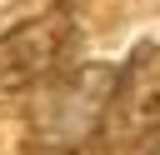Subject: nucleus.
<instances>
[{
  "label": "nucleus",
  "mask_w": 160,
  "mask_h": 155,
  "mask_svg": "<svg viewBox=\"0 0 160 155\" xmlns=\"http://www.w3.org/2000/svg\"><path fill=\"white\" fill-rule=\"evenodd\" d=\"M115 65L100 60H70L65 70H55L50 80H40L25 100V120H30V145L40 155H75L85 145L100 140L105 115H110V95H115Z\"/></svg>",
  "instance_id": "1"
},
{
  "label": "nucleus",
  "mask_w": 160,
  "mask_h": 155,
  "mask_svg": "<svg viewBox=\"0 0 160 155\" xmlns=\"http://www.w3.org/2000/svg\"><path fill=\"white\" fill-rule=\"evenodd\" d=\"M75 50H80V35L65 10L35 15V20L15 25L10 35H0V115L25 105L40 80H50L55 70H65L75 60Z\"/></svg>",
  "instance_id": "2"
},
{
  "label": "nucleus",
  "mask_w": 160,
  "mask_h": 155,
  "mask_svg": "<svg viewBox=\"0 0 160 155\" xmlns=\"http://www.w3.org/2000/svg\"><path fill=\"white\" fill-rule=\"evenodd\" d=\"M100 135L115 150H135V155L160 150V45L130 50V60L115 75V95Z\"/></svg>",
  "instance_id": "3"
}]
</instances>
